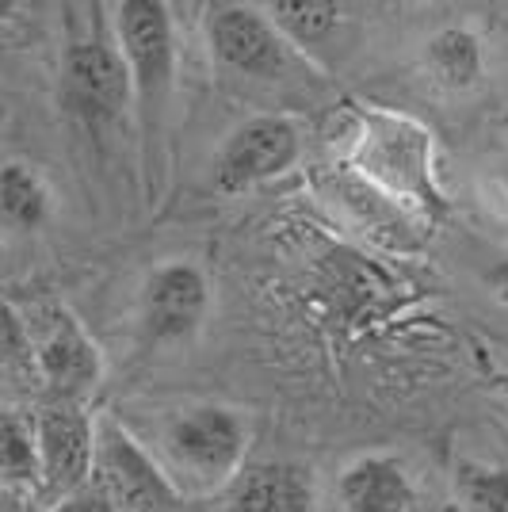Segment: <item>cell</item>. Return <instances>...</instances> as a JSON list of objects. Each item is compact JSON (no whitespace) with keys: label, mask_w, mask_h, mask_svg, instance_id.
Segmentation results:
<instances>
[{"label":"cell","mask_w":508,"mask_h":512,"mask_svg":"<svg viewBox=\"0 0 508 512\" xmlns=\"http://www.w3.org/2000/svg\"><path fill=\"white\" fill-rule=\"evenodd\" d=\"M203 35H207V50L214 62L253 81L279 77L291 65V50H295L264 8L237 4V0H218L207 8Z\"/></svg>","instance_id":"cell-9"},{"label":"cell","mask_w":508,"mask_h":512,"mask_svg":"<svg viewBox=\"0 0 508 512\" xmlns=\"http://www.w3.org/2000/svg\"><path fill=\"white\" fill-rule=\"evenodd\" d=\"M486 283L493 287V295H497V299H501L508 306V256H501V260H497V264L489 268V272H486Z\"/></svg>","instance_id":"cell-20"},{"label":"cell","mask_w":508,"mask_h":512,"mask_svg":"<svg viewBox=\"0 0 508 512\" xmlns=\"http://www.w3.org/2000/svg\"><path fill=\"white\" fill-rule=\"evenodd\" d=\"M35 421L39 463H43V490L54 505L85 493L96 474V421L88 406L46 398Z\"/></svg>","instance_id":"cell-8"},{"label":"cell","mask_w":508,"mask_h":512,"mask_svg":"<svg viewBox=\"0 0 508 512\" xmlns=\"http://www.w3.org/2000/svg\"><path fill=\"white\" fill-rule=\"evenodd\" d=\"M310 470L295 463H249L226 490V512H310Z\"/></svg>","instance_id":"cell-12"},{"label":"cell","mask_w":508,"mask_h":512,"mask_svg":"<svg viewBox=\"0 0 508 512\" xmlns=\"http://www.w3.org/2000/svg\"><path fill=\"white\" fill-rule=\"evenodd\" d=\"M424 65L432 73V81L447 92H470L482 85L486 73V50L482 39L470 27H440L428 43H424Z\"/></svg>","instance_id":"cell-13"},{"label":"cell","mask_w":508,"mask_h":512,"mask_svg":"<svg viewBox=\"0 0 508 512\" xmlns=\"http://www.w3.org/2000/svg\"><path fill=\"white\" fill-rule=\"evenodd\" d=\"M211 314V279L191 260H165L149 268L138 291V341L146 348L188 344Z\"/></svg>","instance_id":"cell-6"},{"label":"cell","mask_w":508,"mask_h":512,"mask_svg":"<svg viewBox=\"0 0 508 512\" xmlns=\"http://www.w3.org/2000/svg\"><path fill=\"white\" fill-rule=\"evenodd\" d=\"M283 39L291 46H318L325 43L344 20V8L333 0H272L264 4Z\"/></svg>","instance_id":"cell-15"},{"label":"cell","mask_w":508,"mask_h":512,"mask_svg":"<svg viewBox=\"0 0 508 512\" xmlns=\"http://www.w3.org/2000/svg\"><path fill=\"white\" fill-rule=\"evenodd\" d=\"M50 207H54V195L35 165L8 161L0 169V218L8 230H16V234L43 230L50 222Z\"/></svg>","instance_id":"cell-14"},{"label":"cell","mask_w":508,"mask_h":512,"mask_svg":"<svg viewBox=\"0 0 508 512\" xmlns=\"http://www.w3.org/2000/svg\"><path fill=\"white\" fill-rule=\"evenodd\" d=\"M249 425L230 406H188L172 417L161 432V455L169 474L184 493L230 490L237 474L249 467Z\"/></svg>","instance_id":"cell-3"},{"label":"cell","mask_w":508,"mask_h":512,"mask_svg":"<svg viewBox=\"0 0 508 512\" xmlns=\"http://www.w3.org/2000/svg\"><path fill=\"white\" fill-rule=\"evenodd\" d=\"M92 490L111 512H188L191 493L153 459L127 428L111 417L96 421V474Z\"/></svg>","instance_id":"cell-5"},{"label":"cell","mask_w":508,"mask_h":512,"mask_svg":"<svg viewBox=\"0 0 508 512\" xmlns=\"http://www.w3.org/2000/svg\"><path fill=\"white\" fill-rule=\"evenodd\" d=\"M27 325H31V363L50 398L88 406V398L104 383V352L81 325V318L65 306H50L43 318Z\"/></svg>","instance_id":"cell-7"},{"label":"cell","mask_w":508,"mask_h":512,"mask_svg":"<svg viewBox=\"0 0 508 512\" xmlns=\"http://www.w3.org/2000/svg\"><path fill=\"white\" fill-rule=\"evenodd\" d=\"M413 505H417L413 474L398 455L367 451L337 474L340 512H413Z\"/></svg>","instance_id":"cell-11"},{"label":"cell","mask_w":508,"mask_h":512,"mask_svg":"<svg viewBox=\"0 0 508 512\" xmlns=\"http://www.w3.org/2000/svg\"><path fill=\"white\" fill-rule=\"evenodd\" d=\"M486 195H489V203L497 207V214H501V218H508V161H505V165H497V172L489 176Z\"/></svg>","instance_id":"cell-18"},{"label":"cell","mask_w":508,"mask_h":512,"mask_svg":"<svg viewBox=\"0 0 508 512\" xmlns=\"http://www.w3.org/2000/svg\"><path fill=\"white\" fill-rule=\"evenodd\" d=\"M302 157V127L291 115H253L222 142L214 161V188L222 195L253 192L291 172Z\"/></svg>","instance_id":"cell-10"},{"label":"cell","mask_w":508,"mask_h":512,"mask_svg":"<svg viewBox=\"0 0 508 512\" xmlns=\"http://www.w3.org/2000/svg\"><path fill=\"white\" fill-rule=\"evenodd\" d=\"M65 104L88 130L119 119V111L134 107L130 69L115 27L107 31L100 8H92V20L69 31L65 46Z\"/></svg>","instance_id":"cell-4"},{"label":"cell","mask_w":508,"mask_h":512,"mask_svg":"<svg viewBox=\"0 0 508 512\" xmlns=\"http://www.w3.org/2000/svg\"><path fill=\"white\" fill-rule=\"evenodd\" d=\"M58 512H111V509L104 505V497L88 486L85 493H77V497L62 501V505H58Z\"/></svg>","instance_id":"cell-19"},{"label":"cell","mask_w":508,"mask_h":512,"mask_svg":"<svg viewBox=\"0 0 508 512\" xmlns=\"http://www.w3.org/2000/svg\"><path fill=\"white\" fill-rule=\"evenodd\" d=\"M0 470L12 486H43L35 421H23L16 409L0 417Z\"/></svg>","instance_id":"cell-16"},{"label":"cell","mask_w":508,"mask_h":512,"mask_svg":"<svg viewBox=\"0 0 508 512\" xmlns=\"http://www.w3.org/2000/svg\"><path fill=\"white\" fill-rule=\"evenodd\" d=\"M115 35L123 46L134 88V115L142 134V153H149L161 138L165 115L176 88V35H172L169 4L161 0H123L115 4Z\"/></svg>","instance_id":"cell-2"},{"label":"cell","mask_w":508,"mask_h":512,"mask_svg":"<svg viewBox=\"0 0 508 512\" xmlns=\"http://www.w3.org/2000/svg\"><path fill=\"white\" fill-rule=\"evenodd\" d=\"M356 172L367 184H375L390 199H405L421 207L428 218L447 211L444 192L436 184L432 165V130L413 123L409 115L367 107L360 111L356 130Z\"/></svg>","instance_id":"cell-1"},{"label":"cell","mask_w":508,"mask_h":512,"mask_svg":"<svg viewBox=\"0 0 508 512\" xmlns=\"http://www.w3.org/2000/svg\"><path fill=\"white\" fill-rule=\"evenodd\" d=\"M455 493L466 512H508V470L486 463H459Z\"/></svg>","instance_id":"cell-17"}]
</instances>
